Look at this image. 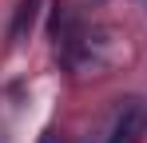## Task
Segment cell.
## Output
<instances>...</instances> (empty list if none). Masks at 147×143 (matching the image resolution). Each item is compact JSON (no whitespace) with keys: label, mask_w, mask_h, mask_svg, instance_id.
I'll list each match as a JSON object with an SVG mask.
<instances>
[{"label":"cell","mask_w":147,"mask_h":143,"mask_svg":"<svg viewBox=\"0 0 147 143\" xmlns=\"http://www.w3.org/2000/svg\"><path fill=\"white\" fill-rule=\"evenodd\" d=\"M40 16V0H20L16 4V12H12V24H8V44H24V36L32 32V24Z\"/></svg>","instance_id":"cell-2"},{"label":"cell","mask_w":147,"mask_h":143,"mask_svg":"<svg viewBox=\"0 0 147 143\" xmlns=\"http://www.w3.org/2000/svg\"><path fill=\"white\" fill-rule=\"evenodd\" d=\"M143 135H147V99H127L111 119L107 143H139Z\"/></svg>","instance_id":"cell-1"}]
</instances>
